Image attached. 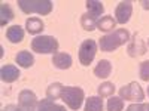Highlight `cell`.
Returning a JSON list of instances; mask_svg holds the SVG:
<instances>
[{
  "mask_svg": "<svg viewBox=\"0 0 149 111\" xmlns=\"http://www.w3.org/2000/svg\"><path fill=\"white\" fill-rule=\"evenodd\" d=\"M0 76H2V80L5 83H12V82L18 80L19 70L15 65H3L2 70H0Z\"/></svg>",
  "mask_w": 149,
  "mask_h": 111,
  "instance_id": "obj_10",
  "label": "cell"
},
{
  "mask_svg": "<svg viewBox=\"0 0 149 111\" xmlns=\"http://www.w3.org/2000/svg\"><path fill=\"white\" fill-rule=\"evenodd\" d=\"M139 74H140V79L143 82H149V61H143L140 64Z\"/></svg>",
  "mask_w": 149,
  "mask_h": 111,
  "instance_id": "obj_25",
  "label": "cell"
},
{
  "mask_svg": "<svg viewBox=\"0 0 149 111\" xmlns=\"http://www.w3.org/2000/svg\"><path fill=\"white\" fill-rule=\"evenodd\" d=\"M125 111H146V107L142 105V104H133V105H130Z\"/></svg>",
  "mask_w": 149,
  "mask_h": 111,
  "instance_id": "obj_26",
  "label": "cell"
},
{
  "mask_svg": "<svg viewBox=\"0 0 149 111\" xmlns=\"http://www.w3.org/2000/svg\"><path fill=\"white\" fill-rule=\"evenodd\" d=\"M85 111H103V99L100 96H90L85 102Z\"/></svg>",
  "mask_w": 149,
  "mask_h": 111,
  "instance_id": "obj_21",
  "label": "cell"
},
{
  "mask_svg": "<svg viewBox=\"0 0 149 111\" xmlns=\"http://www.w3.org/2000/svg\"><path fill=\"white\" fill-rule=\"evenodd\" d=\"M124 99L121 96H110L107 99V111H122Z\"/></svg>",
  "mask_w": 149,
  "mask_h": 111,
  "instance_id": "obj_24",
  "label": "cell"
},
{
  "mask_svg": "<svg viewBox=\"0 0 149 111\" xmlns=\"http://www.w3.org/2000/svg\"><path fill=\"white\" fill-rule=\"evenodd\" d=\"M97 21H98V18L93 16L91 14H88V12H86V14H84L82 18H81V25H82V28L86 30V31H93V30L97 28Z\"/></svg>",
  "mask_w": 149,
  "mask_h": 111,
  "instance_id": "obj_19",
  "label": "cell"
},
{
  "mask_svg": "<svg viewBox=\"0 0 149 111\" xmlns=\"http://www.w3.org/2000/svg\"><path fill=\"white\" fill-rule=\"evenodd\" d=\"M110 73H112L110 61H107V59H100V61H98V64L94 68L95 77H98V79H107L110 76Z\"/></svg>",
  "mask_w": 149,
  "mask_h": 111,
  "instance_id": "obj_12",
  "label": "cell"
},
{
  "mask_svg": "<svg viewBox=\"0 0 149 111\" xmlns=\"http://www.w3.org/2000/svg\"><path fill=\"white\" fill-rule=\"evenodd\" d=\"M3 111H18V107H15V105H8L6 108H3Z\"/></svg>",
  "mask_w": 149,
  "mask_h": 111,
  "instance_id": "obj_27",
  "label": "cell"
},
{
  "mask_svg": "<svg viewBox=\"0 0 149 111\" xmlns=\"http://www.w3.org/2000/svg\"><path fill=\"white\" fill-rule=\"evenodd\" d=\"M148 45H149V42H148Z\"/></svg>",
  "mask_w": 149,
  "mask_h": 111,
  "instance_id": "obj_31",
  "label": "cell"
},
{
  "mask_svg": "<svg viewBox=\"0 0 149 111\" xmlns=\"http://www.w3.org/2000/svg\"><path fill=\"white\" fill-rule=\"evenodd\" d=\"M31 49L37 53H57L58 40L52 36H37L31 40Z\"/></svg>",
  "mask_w": 149,
  "mask_h": 111,
  "instance_id": "obj_4",
  "label": "cell"
},
{
  "mask_svg": "<svg viewBox=\"0 0 149 111\" xmlns=\"http://www.w3.org/2000/svg\"><path fill=\"white\" fill-rule=\"evenodd\" d=\"M6 39L10 43H21L24 39V30L19 25H12L6 30Z\"/></svg>",
  "mask_w": 149,
  "mask_h": 111,
  "instance_id": "obj_13",
  "label": "cell"
},
{
  "mask_svg": "<svg viewBox=\"0 0 149 111\" xmlns=\"http://www.w3.org/2000/svg\"><path fill=\"white\" fill-rule=\"evenodd\" d=\"M14 19V10L8 3H2L0 6V25L5 27L9 21Z\"/></svg>",
  "mask_w": 149,
  "mask_h": 111,
  "instance_id": "obj_17",
  "label": "cell"
},
{
  "mask_svg": "<svg viewBox=\"0 0 149 111\" xmlns=\"http://www.w3.org/2000/svg\"><path fill=\"white\" fill-rule=\"evenodd\" d=\"M146 53V46H145V42L140 39V37L136 36L133 42L128 45V55L130 56H140V55H145Z\"/></svg>",
  "mask_w": 149,
  "mask_h": 111,
  "instance_id": "obj_11",
  "label": "cell"
},
{
  "mask_svg": "<svg viewBox=\"0 0 149 111\" xmlns=\"http://www.w3.org/2000/svg\"><path fill=\"white\" fill-rule=\"evenodd\" d=\"M15 61H17V64H18L19 67H22V68H30V67L33 65V62H34V58H33L31 52H29V51H21V52L17 53Z\"/></svg>",
  "mask_w": 149,
  "mask_h": 111,
  "instance_id": "obj_14",
  "label": "cell"
},
{
  "mask_svg": "<svg viewBox=\"0 0 149 111\" xmlns=\"http://www.w3.org/2000/svg\"><path fill=\"white\" fill-rule=\"evenodd\" d=\"M85 5H86V9H88V14H91V15L95 16V18L100 16V15L103 14V10H104L103 3L98 2V0H88Z\"/></svg>",
  "mask_w": 149,
  "mask_h": 111,
  "instance_id": "obj_20",
  "label": "cell"
},
{
  "mask_svg": "<svg viewBox=\"0 0 149 111\" xmlns=\"http://www.w3.org/2000/svg\"><path fill=\"white\" fill-rule=\"evenodd\" d=\"M119 96L122 99H127V101H133L136 104H140L145 99V93L140 88V84L137 82H131L125 86H122L119 89Z\"/></svg>",
  "mask_w": 149,
  "mask_h": 111,
  "instance_id": "obj_5",
  "label": "cell"
},
{
  "mask_svg": "<svg viewBox=\"0 0 149 111\" xmlns=\"http://www.w3.org/2000/svg\"><path fill=\"white\" fill-rule=\"evenodd\" d=\"M145 107H146V111H149V104H148V105H145Z\"/></svg>",
  "mask_w": 149,
  "mask_h": 111,
  "instance_id": "obj_29",
  "label": "cell"
},
{
  "mask_svg": "<svg viewBox=\"0 0 149 111\" xmlns=\"http://www.w3.org/2000/svg\"><path fill=\"white\" fill-rule=\"evenodd\" d=\"M97 92H98V96L100 98H106V96L110 98L115 92V84L110 83V82H104V83H102L100 86H98Z\"/></svg>",
  "mask_w": 149,
  "mask_h": 111,
  "instance_id": "obj_23",
  "label": "cell"
},
{
  "mask_svg": "<svg viewBox=\"0 0 149 111\" xmlns=\"http://www.w3.org/2000/svg\"><path fill=\"white\" fill-rule=\"evenodd\" d=\"M37 111H66V108L51 99H40L37 104Z\"/></svg>",
  "mask_w": 149,
  "mask_h": 111,
  "instance_id": "obj_15",
  "label": "cell"
},
{
  "mask_svg": "<svg viewBox=\"0 0 149 111\" xmlns=\"http://www.w3.org/2000/svg\"><path fill=\"white\" fill-rule=\"evenodd\" d=\"M85 93L81 88L78 86H64L63 90H61V98L63 101L70 110H79L82 107Z\"/></svg>",
  "mask_w": 149,
  "mask_h": 111,
  "instance_id": "obj_2",
  "label": "cell"
},
{
  "mask_svg": "<svg viewBox=\"0 0 149 111\" xmlns=\"http://www.w3.org/2000/svg\"><path fill=\"white\" fill-rule=\"evenodd\" d=\"M148 95H149V88H148Z\"/></svg>",
  "mask_w": 149,
  "mask_h": 111,
  "instance_id": "obj_30",
  "label": "cell"
},
{
  "mask_svg": "<svg viewBox=\"0 0 149 111\" xmlns=\"http://www.w3.org/2000/svg\"><path fill=\"white\" fill-rule=\"evenodd\" d=\"M142 5H143L145 9H149V2H142Z\"/></svg>",
  "mask_w": 149,
  "mask_h": 111,
  "instance_id": "obj_28",
  "label": "cell"
},
{
  "mask_svg": "<svg viewBox=\"0 0 149 111\" xmlns=\"http://www.w3.org/2000/svg\"><path fill=\"white\" fill-rule=\"evenodd\" d=\"M63 88H64V86L61 84V83H52V84H49V88L46 89V96H48V99H51V101L60 99Z\"/></svg>",
  "mask_w": 149,
  "mask_h": 111,
  "instance_id": "obj_22",
  "label": "cell"
},
{
  "mask_svg": "<svg viewBox=\"0 0 149 111\" xmlns=\"http://www.w3.org/2000/svg\"><path fill=\"white\" fill-rule=\"evenodd\" d=\"M133 14V3L130 0L121 2L115 9V21L118 24H127L130 21V16Z\"/></svg>",
  "mask_w": 149,
  "mask_h": 111,
  "instance_id": "obj_8",
  "label": "cell"
},
{
  "mask_svg": "<svg viewBox=\"0 0 149 111\" xmlns=\"http://www.w3.org/2000/svg\"><path fill=\"white\" fill-rule=\"evenodd\" d=\"M128 40H130V33L125 28H118V30H113L112 33L103 36L98 40V47L103 52H113L115 49L125 45Z\"/></svg>",
  "mask_w": 149,
  "mask_h": 111,
  "instance_id": "obj_1",
  "label": "cell"
},
{
  "mask_svg": "<svg viewBox=\"0 0 149 111\" xmlns=\"http://www.w3.org/2000/svg\"><path fill=\"white\" fill-rule=\"evenodd\" d=\"M116 25V21L113 19V16L110 15H106V16H102L100 19L97 21V28L100 31H112Z\"/></svg>",
  "mask_w": 149,
  "mask_h": 111,
  "instance_id": "obj_16",
  "label": "cell"
},
{
  "mask_svg": "<svg viewBox=\"0 0 149 111\" xmlns=\"http://www.w3.org/2000/svg\"><path fill=\"white\" fill-rule=\"evenodd\" d=\"M18 6L24 14L48 15L52 10L51 0H18Z\"/></svg>",
  "mask_w": 149,
  "mask_h": 111,
  "instance_id": "obj_3",
  "label": "cell"
},
{
  "mask_svg": "<svg viewBox=\"0 0 149 111\" xmlns=\"http://www.w3.org/2000/svg\"><path fill=\"white\" fill-rule=\"evenodd\" d=\"M52 64L60 70H67L72 67V56L66 52H57L52 56Z\"/></svg>",
  "mask_w": 149,
  "mask_h": 111,
  "instance_id": "obj_9",
  "label": "cell"
},
{
  "mask_svg": "<svg viewBox=\"0 0 149 111\" xmlns=\"http://www.w3.org/2000/svg\"><path fill=\"white\" fill-rule=\"evenodd\" d=\"M43 21L40 18H29L26 21V28L30 34H37L43 30Z\"/></svg>",
  "mask_w": 149,
  "mask_h": 111,
  "instance_id": "obj_18",
  "label": "cell"
},
{
  "mask_svg": "<svg viewBox=\"0 0 149 111\" xmlns=\"http://www.w3.org/2000/svg\"><path fill=\"white\" fill-rule=\"evenodd\" d=\"M95 53H97V43L91 39L88 40H84L81 47H79V61L82 65H90L94 58H95Z\"/></svg>",
  "mask_w": 149,
  "mask_h": 111,
  "instance_id": "obj_6",
  "label": "cell"
},
{
  "mask_svg": "<svg viewBox=\"0 0 149 111\" xmlns=\"http://www.w3.org/2000/svg\"><path fill=\"white\" fill-rule=\"evenodd\" d=\"M37 101L36 95L31 90H22L18 96V111H37Z\"/></svg>",
  "mask_w": 149,
  "mask_h": 111,
  "instance_id": "obj_7",
  "label": "cell"
}]
</instances>
